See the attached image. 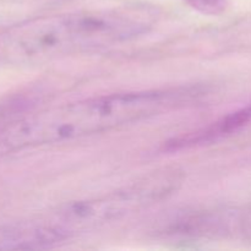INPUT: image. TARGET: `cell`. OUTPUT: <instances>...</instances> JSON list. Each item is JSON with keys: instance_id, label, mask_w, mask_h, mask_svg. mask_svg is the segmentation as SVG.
<instances>
[{"instance_id": "cell-1", "label": "cell", "mask_w": 251, "mask_h": 251, "mask_svg": "<svg viewBox=\"0 0 251 251\" xmlns=\"http://www.w3.org/2000/svg\"><path fill=\"white\" fill-rule=\"evenodd\" d=\"M199 96L195 87H172L102 95L47 108L0 131V154L110 131L184 107Z\"/></svg>"}, {"instance_id": "cell-2", "label": "cell", "mask_w": 251, "mask_h": 251, "mask_svg": "<svg viewBox=\"0 0 251 251\" xmlns=\"http://www.w3.org/2000/svg\"><path fill=\"white\" fill-rule=\"evenodd\" d=\"M154 24L156 15L144 7L39 17L0 34V61L37 64L96 50L136 38Z\"/></svg>"}, {"instance_id": "cell-3", "label": "cell", "mask_w": 251, "mask_h": 251, "mask_svg": "<svg viewBox=\"0 0 251 251\" xmlns=\"http://www.w3.org/2000/svg\"><path fill=\"white\" fill-rule=\"evenodd\" d=\"M183 174L176 169L153 172L113 193L70 203L47 223L65 240L76 233L97 229L163 200L178 189Z\"/></svg>"}, {"instance_id": "cell-4", "label": "cell", "mask_w": 251, "mask_h": 251, "mask_svg": "<svg viewBox=\"0 0 251 251\" xmlns=\"http://www.w3.org/2000/svg\"><path fill=\"white\" fill-rule=\"evenodd\" d=\"M193 9L205 15H220L226 7V0H185Z\"/></svg>"}]
</instances>
